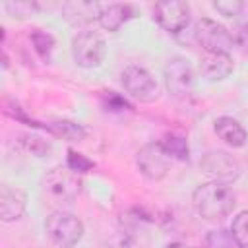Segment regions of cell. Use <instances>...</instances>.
I'll return each instance as SVG.
<instances>
[{"instance_id":"6da1fadb","label":"cell","mask_w":248,"mask_h":248,"mask_svg":"<svg viewBox=\"0 0 248 248\" xmlns=\"http://www.w3.org/2000/svg\"><path fill=\"white\" fill-rule=\"evenodd\" d=\"M192 203H194V209L203 219L219 221L234 209L236 198H234V192L229 188V184L211 180L194 190Z\"/></svg>"},{"instance_id":"7a4b0ae2","label":"cell","mask_w":248,"mask_h":248,"mask_svg":"<svg viewBox=\"0 0 248 248\" xmlns=\"http://www.w3.org/2000/svg\"><path fill=\"white\" fill-rule=\"evenodd\" d=\"M43 192L50 203H72L81 192V180L72 169L56 167L43 178Z\"/></svg>"},{"instance_id":"3957f363","label":"cell","mask_w":248,"mask_h":248,"mask_svg":"<svg viewBox=\"0 0 248 248\" xmlns=\"http://www.w3.org/2000/svg\"><path fill=\"white\" fill-rule=\"evenodd\" d=\"M45 229L48 238L62 248L76 246L83 236V223L74 213H68V211L50 213L45 221Z\"/></svg>"},{"instance_id":"277c9868","label":"cell","mask_w":248,"mask_h":248,"mask_svg":"<svg viewBox=\"0 0 248 248\" xmlns=\"http://www.w3.org/2000/svg\"><path fill=\"white\" fill-rule=\"evenodd\" d=\"M72 54L78 66L97 68L107 54V43L97 31H81L72 41Z\"/></svg>"},{"instance_id":"5b68a950","label":"cell","mask_w":248,"mask_h":248,"mask_svg":"<svg viewBox=\"0 0 248 248\" xmlns=\"http://www.w3.org/2000/svg\"><path fill=\"white\" fill-rule=\"evenodd\" d=\"M194 35L198 39V43L205 48V52H215V54H229L234 46L232 43V35L227 31V27H223L221 23L209 19V17H202L196 23Z\"/></svg>"},{"instance_id":"8992f818","label":"cell","mask_w":248,"mask_h":248,"mask_svg":"<svg viewBox=\"0 0 248 248\" xmlns=\"http://www.w3.org/2000/svg\"><path fill=\"white\" fill-rule=\"evenodd\" d=\"M194 70L182 56H172L165 64V85L174 99H186L194 89Z\"/></svg>"},{"instance_id":"52a82bcc","label":"cell","mask_w":248,"mask_h":248,"mask_svg":"<svg viewBox=\"0 0 248 248\" xmlns=\"http://www.w3.org/2000/svg\"><path fill=\"white\" fill-rule=\"evenodd\" d=\"M120 78H122V85H124L126 93L132 95L134 99H138L141 103H151L157 99L159 85H157L155 78L143 66L132 64L122 72Z\"/></svg>"},{"instance_id":"ba28073f","label":"cell","mask_w":248,"mask_h":248,"mask_svg":"<svg viewBox=\"0 0 248 248\" xmlns=\"http://www.w3.org/2000/svg\"><path fill=\"white\" fill-rule=\"evenodd\" d=\"M172 157L167 153L161 141H151L138 151L136 163L140 172L149 180H161L170 169Z\"/></svg>"},{"instance_id":"9c48e42d","label":"cell","mask_w":248,"mask_h":248,"mask_svg":"<svg viewBox=\"0 0 248 248\" xmlns=\"http://www.w3.org/2000/svg\"><path fill=\"white\" fill-rule=\"evenodd\" d=\"M202 170L211 176L215 182H232L240 176V165L234 157H231L225 151H209L200 161Z\"/></svg>"},{"instance_id":"30bf717a","label":"cell","mask_w":248,"mask_h":248,"mask_svg":"<svg viewBox=\"0 0 248 248\" xmlns=\"http://www.w3.org/2000/svg\"><path fill=\"white\" fill-rule=\"evenodd\" d=\"M155 19L169 33H180L190 19V6L180 0H163L155 4Z\"/></svg>"},{"instance_id":"8fae6325","label":"cell","mask_w":248,"mask_h":248,"mask_svg":"<svg viewBox=\"0 0 248 248\" xmlns=\"http://www.w3.org/2000/svg\"><path fill=\"white\" fill-rule=\"evenodd\" d=\"M25 207H27V196L19 188H14L10 184H4L0 188V211H2L4 223L21 219V215L25 213Z\"/></svg>"},{"instance_id":"7c38bea8","label":"cell","mask_w":248,"mask_h":248,"mask_svg":"<svg viewBox=\"0 0 248 248\" xmlns=\"http://www.w3.org/2000/svg\"><path fill=\"white\" fill-rule=\"evenodd\" d=\"M232 60L229 54H215L205 52V56L200 60V74L209 81L225 79L232 74Z\"/></svg>"},{"instance_id":"4fadbf2b","label":"cell","mask_w":248,"mask_h":248,"mask_svg":"<svg viewBox=\"0 0 248 248\" xmlns=\"http://www.w3.org/2000/svg\"><path fill=\"white\" fill-rule=\"evenodd\" d=\"M103 6L97 2H83V0H74V2H66L62 6L64 17L74 23V25H87L91 21H99Z\"/></svg>"},{"instance_id":"5bb4252c","label":"cell","mask_w":248,"mask_h":248,"mask_svg":"<svg viewBox=\"0 0 248 248\" xmlns=\"http://www.w3.org/2000/svg\"><path fill=\"white\" fill-rule=\"evenodd\" d=\"M107 248H149V238L140 225H126L108 238Z\"/></svg>"},{"instance_id":"9a60e30c","label":"cell","mask_w":248,"mask_h":248,"mask_svg":"<svg viewBox=\"0 0 248 248\" xmlns=\"http://www.w3.org/2000/svg\"><path fill=\"white\" fill-rule=\"evenodd\" d=\"M136 10L130 4H108L103 6L99 16V25L107 31H118L130 17H134Z\"/></svg>"},{"instance_id":"2e32d148","label":"cell","mask_w":248,"mask_h":248,"mask_svg":"<svg viewBox=\"0 0 248 248\" xmlns=\"http://www.w3.org/2000/svg\"><path fill=\"white\" fill-rule=\"evenodd\" d=\"M215 134L231 147H242L248 140V134L242 124L231 116H221L215 120Z\"/></svg>"},{"instance_id":"e0dca14e","label":"cell","mask_w":248,"mask_h":248,"mask_svg":"<svg viewBox=\"0 0 248 248\" xmlns=\"http://www.w3.org/2000/svg\"><path fill=\"white\" fill-rule=\"evenodd\" d=\"M231 238L236 248H248V209L240 211L231 225Z\"/></svg>"},{"instance_id":"ac0fdd59","label":"cell","mask_w":248,"mask_h":248,"mask_svg":"<svg viewBox=\"0 0 248 248\" xmlns=\"http://www.w3.org/2000/svg\"><path fill=\"white\" fill-rule=\"evenodd\" d=\"M50 130L56 134V136H62L64 140L68 141H79L85 138V130L81 124L78 122H72V120H58L50 126Z\"/></svg>"},{"instance_id":"d6986e66","label":"cell","mask_w":248,"mask_h":248,"mask_svg":"<svg viewBox=\"0 0 248 248\" xmlns=\"http://www.w3.org/2000/svg\"><path fill=\"white\" fill-rule=\"evenodd\" d=\"M31 43H33L37 54H39L43 60H48V58H50V54H52V50H54V39H52L50 33L37 29V31L31 35Z\"/></svg>"},{"instance_id":"ffe728a7","label":"cell","mask_w":248,"mask_h":248,"mask_svg":"<svg viewBox=\"0 0 248 248\" xmlns=\"http://www.w3.org/2000/svg\"><path fill=\"white\" fill-rule=\"evenodd\" d=\"M163 147L167 149V153L170 155V157H176V159H188V155H190V149H188V141L182 138V136H167L163 141Z\"/></svg>"},{"instance_id":"44dd1931","label":"cell","mask_w":248,"mask_h":248,"mask_svg":"<svg viewBox=\"0 0 248 248\" xmlns=\"http://www.w3.org/2000/svg\"><path fill=\"white\" fill-rule=\"evenodd\" d=\"M39 8H41V6H39L37 2H21V0H19V2H6V10L10 12V16L19 17V19L37 14Z\"/></svg>"},{"instance_id":"7402d4cb","label":"cell","mask_w":248,"mask_h":248,"mask_svg":"<svg viewBox=\"0 0 248 248\" xmlns=\"http://www.w3.org/2000/svg\"><path fill=\"white\" fill-rule=\"evenodd\" d=\"M103 107L107 110H110V112H124V110L132 108L130 103L124 97H120L118 93H114V91H105L103 93Z\"/></svg>"},{"instance_id":"603a6c76","label":"cell","mask_w":248,"mask_h":248,"mask_svg":"<svg viewBox=\"0 0 248 248\" xmlns=\"http://www.w3.org/2000/svg\"><path fill=\"white\" fill-rule=\"evenodd\" d=\"M66 167L79 174V172H89V170L95 167V163H93L91 159H87L85 155L76 153L74 149H70V151H68V163H66Z\"/></svg>"},{"instance_id":"cb8c5ba5","label":"cell","mask_w":248,"mask_h":248,"mask_svg":"<svg viewBox=\"0 0 248 248\" xmlns=\"http://www.w3.org/2000/svg\"><path fill=\"white\" fill-rule=\"evenodd\" d=\"M213 8L225 17H234V16H240V12L244 10V2H240V0H215Z\"/></svg>"},{"instance_id":"d4e9b609","label":"cell","mask_w":248,"mask_h":248,"mask_svg":"<svg viewBox=\"0 0 248 248\" xmlns=\"http://www.w3.org/2000/svg\"><path fill=\"white\" fill-rule=\"evenodd\" d=\"M232 35V43L236 48H240L242 52H248V23H240L234 27Z\"/></svg>"},{"instance_id":"484cf974","label":"cell","mask_w":248,"mask_h":248,"mask_svg":"<svg viewBox=\"0 0 248 248\" xmlns=\"http://www.w3.org/2000/svg\"><path fill=\"white\" fill-rule=\"evenodd\" d=\"M25 147H27L31 153L39 155V157H45V153L48 151V143L43 141L41 138H35V136H27V140H25Z\"/></svg>"},{"instance_id":"4316f807","label":"cell","mask_w":248,"mask_h":248,"mask_svg":"<svg viewBox=\"0 0 248 248\" xmlns=\"http://www.w3.org/2000/svg\"><path fill=\"white\" fill-rule=\"evenodd\" d=\"M165 248H190V246H186V244H182V242H170V244H167Z\"/></svg>"}]
</instances>
